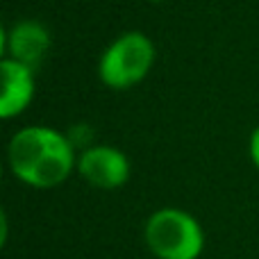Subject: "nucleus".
<instances>
[{"mask_svg": "<svg viewBox=\"0 0 259 259\" xmlns=\"http://www.w3.org/2000/svg\"><path fill=\"white\" fill-rule=\"evenodd\" d=\"M75 143L62 132L44 125L23 127L9 141L12 173L36 189H53L75 166Z\"/></svg>", "mask_w": 259, "mask_h": 259, "instance_id": "obj_1", "label": "nucleus"}, {"mask_svg": "<svg viewBox=\"0 0 259 259\" xmlns=\"http://www.w3.org/2000/svg\"><path fill=\"white\" fill-rule=\"evenodd\" d=\"M0 75H3L0 116L14 118L32 103V96H34V71L5 57L3 64H0Z\"/></svg>", "mask_w": 259, "mask_h": 259, "instance_id": "obj_6", "label": "nucleus"}, {"mask_svg": "<svg viewBox=\"0 0 259 259\" xmlns=\"http://www.w3.org/2000/svg\"><path fill=\"white\" fill-rule=\"evenodd\" d=\"M146 243L159 259H198L205 248V234L191 214L166 207L148 219Z\"/></svg>", "mask_w": 259, "mask_h": 259, "instance_id": "obj_2", "label": "nucleus"}, {"mask_svg": "<svg viewBox=\"0 0 259 259\" xmlns=\"http://www.w3.org/2000/svg\"><path fill=\"white\" fill-rule=\"evenodd\" d=\"M0 50L7 55V59H14L34 71L50 50V34L41 23L21 21L9 30H3Z\"/></svg>", "mask_w": 259, "mask_h": 259, "instance_id": "obj_5", "label": "nucleus"}, {"mask_svg": "<svg viewBox=\"0 0 259 259\" xmlns=\"http://www.w3.org/2000/svg\"><path fill=\"white\" fill-rule=\"evenodd\" d=\"M250 159L259 168V125L255 127V132L250 134Z\"/></svg>", "mask_w": 259, "mask_h": 259, "instance_id": "obj_7", "label": "nucleus"}, {"mask_svg": "<svg viewBox=\"0 0 259 259\" xmlns=\"http://www.w3.org/2000/svg\"><path fill=\"white\" fill-rule=\"evenodd\" d=\"M77 170L98 189H118L130 180V161L112 146H91L77 159Z\"/></svg>", "mask_w": 259, "mask_h": 259, "instance_id": "obj_4", "label": "nucleus"}, {"mask_svg": "<svg viewBox=\"0 0 259 259\" xmlns=\"http://www.w3.org/2000/svg\"><path fill=\"white\" fill-rule=\"evenodd\" d=\"M155 46L143 32L121 34L100 57V80L112 89H130L150 73Z\"/></svg>", "mask_w": 259, "mask_h": 259, "instance_id": "obj_3", "label": "nucleus"}, {"mask_svg": "<svg viewBox=\"0 0 259 259\" xmlns=\"http://www.w3.org/2000/svg\"><path fill=\"white\" fill-rule=\"evenodd\" d=\"M152 3H159V0H152Z\"/></svg>", "mask_w": 259, "mask_h": 259, "instance_id": "obj_8", "label": "nucleus"}]
</instances>
